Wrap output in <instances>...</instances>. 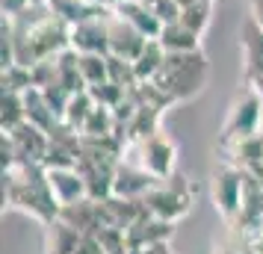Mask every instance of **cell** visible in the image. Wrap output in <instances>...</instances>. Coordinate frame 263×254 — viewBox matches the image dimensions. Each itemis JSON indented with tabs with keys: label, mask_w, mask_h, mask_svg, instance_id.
Here are the masks:
<instances>
[{
	"label": "cell",
	"mask_w": 263,
	"mask_h": 254,
	"mask_svg": "<svg viewBox=\"0 0 263 254\" xmlns=\"http://www.w3.org/2000/svg\"><path fill=\"white\" fill-rule=\"evenodd\" d=\"M124 233H127V245H130V251H133V248H142V245H151V242L172 240L175 222H166V219H160V216H154V213L145 210Z\"/></svg>",
	"instance_id": "7c38bea8"
},
{
	"label": "cell",
	"mask_w": 263,
	"mask_h": 254,
	"mask_svg": "<svg viewBox=\"0 0 263 254\" xmlns=\"http://www.w3.org/2000/svg\"><path fill=\"white\" fill-rule=\"evenodd\" d=\"M207 60L201 50H180V53H166L163 68L157 71L151 83L175 104V101H190L198 95L207 83Z\"/></svg>",
	"instance_id": "7a4b0ae2"
},
{
	"label": "cell",
	"mask_w": 263,
	"mask_h": 254,
	"mask_svg": "<svg viewBox=\"0 0 263 254\" xmlns=\"http://www.w3.org/2000/svg\"><path fill=\"white\" fill-rule=\"evenodd\" d=\"M130 254H175L172 251V242H151V245H142V248H133Z\"/></svg>",
	"instance_id": "44dd1931"
},
{
	"label": "cell",
	"mask_w": 263,
	"mask_h": 254,
	"mask_svg": "<svg viewBox=\"0 0 263 254\" xmlns=\"http://www.w3.org/2000/svg\"><path fill=\"white\" fill-rule=\"evenodd\" d=\"M92 109H95V97L89 95V89L74 92V95L68 97L65 109H62V124H68L74 130H83V124H86V119H89Z\"/></svg>",
	"instance_id": "ac0fdd59"
},
{
	"label": "cell",
	"mask_w": 263,
	"mask_h": 254,
	"mask_svg": "<svg viewBox=\"0 0 263 254\" xmlns=\"http://www.w3.org/2000/svg\"><path fill=\"white\" fill-rule=\"evenodd\" d=\"M71 50L77 53H109V15H89L71 24Z\"/></svg>",
	"instance_id": "ba28073f"
},
{
	"label": "cell",
	"mask_w": 263,
	"mask_h": 254,
	"mask_svg": "<svg viewBox=\"0 0 263 254\" xmlns=\"http://www.w3.org/2000/svg\"><path fill=\"white\" fill-rule=\"evenodd\" d=\"M45 169H48L50 192L60 201V207H68L74 201H80V198H89V186H86L77 166H45Z\"/></svg>",
	"instance_id": "30bf717a"
},
{
	"label": "cell",
	"mask_w": 263,
	"mask_h": 254,
	"mask_svg": "<svg viewBox=\"0 0 263 254\" xmlns=\"http://www.w3.org/2000/svg\"><path fill=\"white\" fill-rule=\"evenodd\" d=\"M33 3H48V0H33Z\"/></svg>",
	"instance_id": "d4e9b609"
},
{
	"label": "cell",
	"mask_w": 263,
	"mask_h": 254,
	"mask_svg": "<svg viewBox=\"0 0 263 254\" xmlns=\"http://www.w3.org/2000/svg\"><path fill=\"white\" fill-rule=\"evenodd\" d=\"M3 204L36 216L42 225L60 219L62 210L50 192L45 163H27V160H18L15 166L3 169Z\"/></svg>",
	"instance_id": "6da1fadb"
},
{
	"label": "cell",
	"mask_w": 263,
	"mask_h": 254,
	"mask_svg": "<svg viewBox=\"0 0 263 254\" xmlns=\"http://www.w3.org/2000/svg\"><path fill=\"white\" fill-rule=\"evenodd\" d=\"M198 189L192 186L186 178L180 174H168L163 181H157L151 186V192L145 195V210L154 213V216L166 219V222H178L192 210V201H195Z\"/></svg>",
	"instance_id": "3957f363"
},
{
	"label": "cell",
	"mask_w": 263,
	"mask_h": 254,
	"mask_svg": "<svg viewBox=\"0 0 263 254\" xmlns=\"http://www.w3.org/2000/svg\"><path fill=\"white\" fill-rule=\"evenodd\" d=\"M260 124H263V101L257 86L246 83L239 89L231 107H228L225 124H222V142L228 139H239V136H251V133H260Z\"/></svg>",
	"instance_id": "277c9868"
},
{
	"label": "cell",
	"mask_w": 263,
	"mask_h": 254,
	"mask_svg": "<svg viewBox=\"0 0 263 254\" xmlns=\"http://www.w3.org/2000/svg\"><path fill=\"white\" fill-rule=\"evenodd\" d=\"M239 50L246 83H263V27L254 24L251 18L239 30Z\"/></svg>",
	"instance_id": "8fae6325"
},
{
	"label": "cell",
	"mask_w": 263,
	"mask_h": 254,
	"mask_svg": "<svg viewBox=\"0 0 263 254\" xmlns=\"http://www.w3.org/2000/svg\"><path fill=\"white\" fill-rule=\"evenodd\" d=\"M160 45L168 50V53H180V50H201V33H195L192 27H186L180 18L175 21H166L163 30H160Z\"/></svg>",
	"instance_id": "9a60e30c"
},
{
	"label": "cell",
	"mask_w": 263,
	"mask_h": 254,
	"mask_svg": "<svg viewBox=\"0 0 263 254\" xmlns=\"http://www.w3.org/2000/svg\"><path fill=\"white\" fill-rule=\"evenodd\" d=\"M127 154H133V163H139L148 174H154L157 181H163L168 174H175V142H168L166 136L160 133H151V136H142V139H130L124 145ZM124 157V154H121Z\"/></svg>",
	"instance_id": "5b68a950"
},
{
	"label": "cell",
	"mask_w": 263,
	"mask_h": 254,
	"mask_svg": "<svg viewBox=\"0 0 263 254\" xmlns=\"http://www.w3.org/2000/svg\"><path fill=\"white\" fill-rule=\"evenodd\" d=\"M109 3H119V0H109Z\"/></svg>",
	"instance_id": "484cf974"
},
{
	"label": "cell",
	"mask_w": 263,
	"mask_h": 254,
	"mask_svg": "<svg viewBox=\"0 0 263 254\" xmlns=\"http://www.w3.org/2000/svg\"><path fill=\"white\" fill-rule=\"evenodd\" d=\"M83 240V233L68 225L65 219H53L45 225V251L48 254H74Z\"/></svg>",
	"instance_id": "5bb4252c"
},
{
	"label": "cell",
	"mask_w": 263,
	"mask_h": 254,
	"mask_svg": "<svg viewBox=\"0 0 263 254\" xmlns=\"http://www.w3.org/2000/svg\"><path fill=\"white\" fill-rule=\"evenodd\" d=\"M33 6V0H3V15H21Z\"/></svg>",
	"instance_id": "7402d4cb"
},
{
	"label": "cell",
	"mask_w": 263,
	"mask_h": 254,
	"mask_svg": "<svg viewBox=\"0 0 263 254\" xmlns=\"http://www.w3.org/2000/svg\"><path fill=\"white\" fill-rule=\"evenodd\" d=\"M210 198H213L219 216L231 225L242 207V198H246V171L231 166V163L219 166L210 178Z\"/></svg>",
	"instance_id": "8992f818"
},
{
	"label": "cell",
	"mask_w": 263,
	"mask_h": 254,
	"mask_svg": "<svg viewBox=\"0 0 263 254\" xmlns=\"http://www.w3.org/2000/svg\"><path fill=\"white\" fill-rule=\"evenodd\" d=\"M74 254H107V251H104V245L98 242L95 233H83V240H80V245H77Z\"/></svg>",
	"instance_id": "ffe728a7"
},
{
	"label": "cell",
	"mask_w": 263,
	"mask_h": 254,
	"mask_svg": "<svg viewBox=\"0 0 263 254\" xmlns=\"http://www.w3.org/2000/svg\"><path fill=\"white\" fill-rule=\"evenodd\" d=\"M251 86H257V92H260V101H263V83H251ZM260 133H263V124H260Z\"/></svg>",
	"instance_id": "cb8c5ba5"
},
{
	"label": "cell",
	"mask_w": 263,
	"mask_h": 254,
	"mask_svg": "<svg viewBox=\"0 0 263 254\" xmlns=\"http://www.w3.org/2000/svg\"><path fill=\"white\" fill-rule=\"evenodd\" d=\"M151 38L145 36L139 27H133L130 21H124L121 15H109V56L136 62V56L145 50Z\"/></svg>",
	"instance_id": "52a82bcc"
},
{
	"label": "cell",
	"mask_w": 263,
	"mask_h": 254,
	"mask_svg": "<svg viewBox=\"0 0 263 254\" xmlns=\"http://www.w3.org/2000/svg\"><path fill=\"white\" fill-rule=\"evenodd\" d=\"M77 68L86 89L109 80V53H77Z\"/></svg>",
	"instance_id": "e0dca14e"
},
{
	"label": "cell",
	"mask_w": 263,
	"mask_h": 254,
	"mask_svg": "<svg viewBox=\"0 0 263 254\" xmlns=\"http://www.w3.org/2000/svg\"><path fill=\"white\" fill-rule=\"evenodd\" d=\"M0 124H3V133L12 130L18 124L27 121V107H24V92H9L3 89V101H0Z\"/></svg>",
	"instance_id": "d6986e66"
},
{
	"label": "cell",
	"mask_w": 263,
	"mask_h": 254,
	"mask_svg": "<svg viewBox=\"0 0 263 254\" xmlns=\"http://www.w3.org/2000/svg\"><path fill=\"white\" fill-rule=\"evenodd\" d=\"M112 12L130 21L133 27H139L148 38H157L163 30V18L157 15L154 6H148V0H119V3H112Z\"/></svg>",
	"instance_id": "4fadbf2b"
},
{
	"label": "cell",
	"mask_w": 263,
	"mask_h": 254,
	"mask_svg": "<svg viewBox=\"0 0 263 254\" xmlns=\"http://www.w3.org/2000/svg\"><path fill=\"white\" fill-rule=\"evenodd\" d=\"M166 53H168V50L160 45V38H151V42L145 45V50L136 56V62H133L139 83H151V80H154L157 71H160V68H163V62H166Z\"/></svg>",
	"instance_id": "2e32d148"
},
{
	"label": "cell",
	"mask_w": 263,
	"mask_h": 254,
	"mask_svg": "<svg viewBox=\"0 0 263 254\" xmlns=\"http://www.w3.org/2000/svg\"><path fill=\"white\" fill-rule=\"evenodd\" d=\"M154 183H157L154 174H148L139 163L121 157L119 166H116V178H112V195H119V198H139L142 201L145 195L151 192Z\"/></svg>",
	"instance_id": "9c48e42d"
},
{
	"label": "cell",
	"mask_w": 263,
	"mask_h": 254,
	"mask_svg": "<svg viewBox=\"0 0 263 254\" xmlns=\"http://www.w3.org/2000/svg\"><path fill=\"white\" fill-rule=\"evenodd\" d=\"M249 18L254 21V24H260L263 27V0H249Z\"/></svg>",
	"instance_id": "603a6c76"
}]
</instances>
